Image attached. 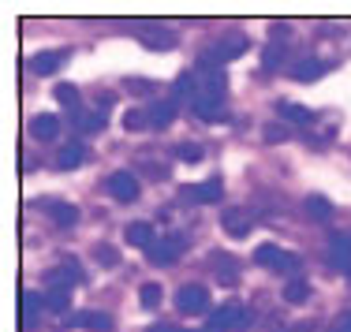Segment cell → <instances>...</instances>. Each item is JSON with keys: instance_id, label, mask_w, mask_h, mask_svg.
Segmentation results:
<instances>
[{"instance_id": "cell-8", "label": "cell", "mask_w": 351, "mask_h": 332, "mask_svg": "<svg viewBox=\"0 0 351 332\" xmlns=\"http://www.w3.org/2000/svg\"><path fill=\"white\" fill-rule=\"evenodd\" d=\"M64 325H79V329H90V332H112V318H108V314H97V310H82V314H68Z\"/></svg>"}, {"instance_id": "cell-18", "label": "cell", "mask_w": 351, "mask_h": 332, "mask_svg": "<svg viewBox=\"0 0 351 332\" xmlns=\"http://www.w3.org/2000/svg\"><path fill=\"white\" fill-rule=\"evenodd\" d=\"M172 120H176V97H169V101H157L154 109H149V127H169Z\"/></svg>"}, {"instance_id": "cell-3", "label": "cell", "mask_w": 351, "mask_h": 332, "mask_svg": "<svg viewBox=\"0 0 351 332\" xmlns=\"http://www.w3.org/2000/svg\"><path fill=\"white\" fill-rule=\"evenodd\" d=\"M243 53H247V41H239V38L217 41L213 49H206V53H202V64H198V68H224L228 60H236V56H243Z\"/></svg>"}, {"instance_id": "cell-10", "label": "cell", "mask_w": 351, "mask_h": 332, "mask_svg": "<svg viewBox=\"0 0 351 332\" xmlns=\"http://www.w3.org/2000/svg\"><path fill=\"white\" fill-rule=\"evenodd\" d=\"M30 135L41 138V142H53V138L60 135V116H53V112H38L34 120H30Z\"/></svg>"}, {"instance_id": "cell-11", "label": "cell", "mask_w": 351, "mask_h": 332, "mask_svg": "<svg viewBox=\"0 0 351 332\" xmlns=\"http://www.w3.org/2000/svg\"><path fill=\"white\" fill-rule=\"evenodd\" d=\"M329 258H332V265H337L340 272L351 277V235H332L329 239Z\"/></svg>"}, {"instance_id": "cell-25", "label": "cell", "mask_w": 351, "mask_h": 332, "mask_svg": "<svg viewBox=\"0 0 351 332\" xmlns=\"http://www.w3.org/2000/svg\"><path fill=\"white\" fill-rule=\"evenodd\" d=\"M123 127H128V131H146L149 127V112L128 109V112H123Z\"/></svg>"}, {"instance_id": "cell-26", "label": "cell", "mask_w": 351, "mask_h": 332, "mask_svg": "<svg viewBox=\"0 0 351 332\" xmlns=\"http://www.w3.org/2000/svg\"><path fill=\"white\" fill-rule=\"evenodd\" d=\"M53 97H56L60 105H68V109H75V105H79V90H75L71 82H60V86L53 90Z\"/></svg>"}, {"instance_id": "cell-19", "label": "cell", "mask_w": 351, "mask_h": 332, "mask_svg": "<svg viewBox=\"0 0 351 332\" xmlns=\"http://www.w3.org/2000/svg\"><path fill=\"white\" fill-rule=\"evenodd\" d=\"M49 213H53L56 228H75V220H79V209L68 205V202H53V205H49Z\"/></svg>"}, {"instance_id": "cell-24", "label": "cell", "mask_w": 351, "mask_h": 332, "mask_svg": "<svg viewBox=\"0 0 351 332\" xmlns=\"http://www.w3.org/2000/svg\"><path fill=\"white\" fill-rule=\"evenodd\" d=\"M68 303H71V292H68V288H49L45 306H49L53 314H64V310H68Z\"/></svg>"}, {"instance_id": "cell-34", "label": "cell", "mask_w": 351, "mask_h": 332, "mask_svg": "<svg viewBox=\"0 0 351 332\" xmlns=\"http://www.w3.org/2000/svg\"><path fill=\"white\" fill-rule=\"evenodd\" d=\"M265 142H288V127H265Z\"/></svg>"}, {"instance_id": "cell-31", "label": "cell", "mask_w": 351, "mask_h": 332, "mask_svg": "<svg viewBox=\"0 0 351 332\" xmlns=\"http://www.w3.org/2000/svg\"><path fill=\"white\" fill-rule=\"evenodd\" d=\"M142 45H146V49H172L176 38L172 34H146V38H142Z\"/></svg>"}, {"instance_id": "cell-30", "label": "cell", "mask_w": 351, "mask_h": 332, "mask_svg": "<svg viewBox=\"0 0 351 332\" xmlns=\"http://www.w3.org/2000/svg\"><path fill=\"white\" fill-rule=\"evenodd\" d=\"M280 60H284V41H273V45L262 53V68H269V71H273Z\"/></svg>"}, {"instance_id": "cell-28", "label": "cell", "mask_w": 351, "mask_h": 332, "mask_svg": "<svg viewBox=\"0 0 351 332\" xmlns=\"http://www.w3.org/2000/svg\"><path fill=\"white\" fill-rule=\"evenodd\" d=\"M79 127L86 131V135H97V131L105 127V112H86V116H79Z\"/></svg>"}, {"instance_id": "cell-6", "label": "cell", "mask_w": 351, "mask_h": 332, "mask_svg": "<svg viewBox=\"0 0 351 332\" xmlns=\"http://www.w3.org/2000/svg\"><path fill=\"white\" fill-rule=\"evenodd\" d=\"M191 112H195L198 120L213 123V120H221V116H224V101L217 94H202V90H198V94L191 97Z\"/></svg>"}, {"instance_id": "cell-1", "label": "cell", "mask_w": 351, "mask_h": 332, "mask_svg": "<svg viewBox=\"0 0 351 332\" xmlns=\"http://www.w3.org/2000/svg\"><path fill=\"white\" fill-rule=\"evenodd\" d=\"M247 325V306L243 303H224L221 310H213L210 318H206V332H232Z\"/></svg>"}, {"instance_id": "cell-33", "label": "cell", "mask_w": 351, "mask_h": 332, "mask_svg": "<svg viewBox=\"0 0 351 332\" xmlns=\"http://www.w3.org/2000/svg\"><path fill=\"white\" fill-rule=\"evenodd\" d=\"M187 90H195V75H191V71H183L180 79H176V97H183Z\"/></svg>"}, {"instance_id": "cell-21", "label": "cell", "mask_w": 351, "mask_h": 332, "mask_svg": "<svg viewBox=\"0 0 351 332\" xmlns=\"http://www.w3.org/2000/svg\"><path fill=\"white\" fill-rule=\"evenodd\" d=\"M41 306H45V295H38V292H27V295H23V325H27V329H34Z\"/></svg>"}, {"instance_id": "cell-4", "label": "cell", "mask_w": 351, "mask_h": 332, "mask_svg": "<svg viewBox=\"0 0 351 332\" xmlns=\"http://www.w3.org/2000/svg\"><path fill=\"white\" fill-rule=\"evenodd\" d=\"M254 261H258V265H269V269H277V272H295V269H299V258H295V254L280 251L277 243H262V246L254 251Z\"/></svg>"}, {"instance_id": "cell-15", "label": "cell", "mask_w": 351, "mask_h": 332, "mask_svg": "<svg viewBox=\"0 0 351 332\" xmlns=\"http://www.w3.org/2000/svg\"><path fill=\"white\" fill-rule=\"evenodd\" d=\"M82 161H86V146H82V142H71V146L60 149V157H56V168H60V172H71V168H79Z\"/></svg>"}, {"instance_id": "cell-13", "label": "cell", "mask_w": 351, "mask_h": 332, "mask_svg": "<svg viewBox=\"0 0 351 332\" xmlns=\"http://www.w3.org/2000/svg\"><path fill=\"white\" fill-rule=\"evenodd\" d=\"M123 239H128L131 246H142V251H149V246L157 243L154 228H149L146 220H135V224H128V228H123Z\"/></svg>"}, {"instance_id": "cell-12", "label": "cell", "mask_w": 351, "mask_h": 332, "mask_svg": "<svg viewBox=\"0 0 351 332\" xmlns=\"http://www.w3.org/2000/svg\"><path fill=\"white\" fill-rule=\"evenodd\" d=\"M64 60H68V53H64V49L38 53V56H30V71H34V75H53V71H60Z\"/></svg>"}, {"instance_id": "cell-22", "label": "cell", "mask_w": 351, "mask_h": 332, "mask_svg": "<svg viewBox=\"0 0 351 332\" xmlns=\"http://www.w3.org/2000/svg\"><path fill=\"white\" fill-rule=\"evenodd\" d=\"M306 217H311V220H317V224H329L332 220V205L329 202H325V198H306Z\"/></svg>"}, {"instance_id": "cell-20", "label": "cell", "mask_w": 351, "mask_h": 332, "mask_svg": "<svg viewBox=\"0 0 351 332\" xmlns=\"http://www.w3.org/2000/svg\"><path fill=\"white\" fill-rule=\"evenodd\" d=\"M284 298H288L291 306H299V303H306L311 298V284H306L303 277H291L288 284H284Z\"/></svg>"}, {"instance_id": "cell-14", "label": "cell", "mask_w": 351, "mask_h": 332, "mask_svg": "<svg viewBox=\"0 0 351 332\" xmlns=\"http://www.w3.org/2000/svg\"><path fill=\"white\" fill-rule=\"evenodd\" d=\"M221 224H224V231H228L232 239H243L247 231H250V217H247V209H228L221 217Z\"/></svg>"}, {"instance_id": "cell-7", "label": "cell", "mask_w": 351, "mask_h": 332, "mask_svg": "<svg viewBox=\"0 0 351 332\" xmlns=\"http://www.w3.org/2000/svg\"><path fill=\"white\" fill-rule=\"evenodd\" d=\"M180 251H183V235H169V239H161V243L149 246L146 258H149V265H172L176 258H180Z\"/></svg>"}, {"instance_id": "cell-9", "label": "cell", "mask_w": 351, "mask_h": 332, "mask_svg": "<svg viewBox=\"0 0 351 332\" xmlns=\"http://www.w3.org/2000/svg\"><path fill=\"white\" fill-rule=\"evenodd\" d=\"M221 194H224V183H221V176H213V179H206V183H195L191 190H183V198H187V202H202V205H210V202H221Z\"/></svg>"}, {"instance_id": "cell-35", "label": "cell", "mask_w": 351, "mask_h": 332, "mask_svg": "<svg viewBox=\"0 0 351 332\" xmlns=\"http://www.w3.org/2000/svg\"><path fill=\"white\" fill-rule=\"evenodd\" d=\"M337 332H351V310L344 314V318H340V325H337Z\"/></svg>"}, {"instance_id": "cell-2", "label": "cell", "mask_w": 351, "mask_h": 332, "mask_svg": "<svg viewBox=\"0 0 351 332\" xmlns=\"http://www.w3.org/2000/svg\"><path fill=\"white\" fill-rule=\"evenodd\" d=\"M176 310L180 314H210V292L202 284H183L176 292Z\"/></svg>"}, {"instance_id": "cell-23", "label": "cell", "mask_w": 351, "mask_h": 332, "mask_svg": "<svg viewBox=\"0 0 351 332\" xmlns=\"http://www.w3.org/2000/svg\"><path fill=\"white\" fill-rule=\"evenodd\" d=\"M277 112L284 116V120H291V123H311V120H314L311 109H303V105H291V101H280Z\"/></svg>"}, {"instance_id": "cell-16", "label": "cell", "mask_w": 351, "mask_h": 332, "mask_svg": "<svg viewBox=\"0 0 351 332\" xmlns=\"http://www.w3.org/2000/svg\"><path fill=\"white\" fill-rule=\"evenodd\" d=\"M329 71L322 60H299V64H291V79L295 82H314V79H322V75Z\"/></svg>"}, {"instance_id": "cell-29", "label": "cell", "mask_w": 351, "mask_h": 332, "mask_svg": "<svg viewBox=\"0 0 351 332\" xmlns=\"http://www.w3.org/2000/svg\"><path fill=\"white\" fill-rule=\"evenodd\" d=\"M176 157H180L183 164H198V161H202V146L183 142V146H176Z\"/></svg>"}, {"instance_id": "cell-5", "label": "cell", "mask_w": 351, "mask_h": 332, "mask_svg": "<svg viewBox=\"0 0 351 332\" xmlns=\"http://www.w3.org/2000/svg\"><path fill=\"white\" fill-rule=\"evenodd\" d=\"M105 187H108V194H112L116 202H135V198H138V176H135V172H128V168L112 172V176L105 179Z\"/></svg>"}, {"instance_id": "cell-17", "label": "cell", "mask_w": 351, "mask_h": 332, "mask_svg": "<svg viewBox=\"0 0 351 332\" xmlns=\"http://www.w3.org/2000/svg\"><path fill=\"white\" fill-rule=\"evenodd\" d=\"M224 86H228V75L224 68H202V94H224Z\"/></svg>"}, {"instance_id": "cell-36", "label": "cell", "mask_w": 351, "mask_h": 332, "mask_svg": "<svg viewBox=\"0 0 351 332\" xmlns=\"http://www.w3.org/2000/svg\"><path fill=\"white\" fill-rule=\"evenodd\" d=\"M172 332H195V329H172Z\"/></svg>"}, {"instance_id": "cell-27", "label": "cell", "mask_w": 351, "mask_h": 332, "mask_svg": "<svg viewBox=\"0 0 351 332\" xmlns=\"http://www.w3.org/2000/svg\"><path fill=\"white\" fill-rule=\"evenodd\" d=\"M138 298H142V306H146V310H157V306H161V284H142Z\"/></svg>"}, {"instance_id": "cell-32", "label": "cell", "mask_w": 351, "mask_h": 332, "mask_svg": "<svg viewBox=\"0 0 351 332\" xmlns=\"http://www.w3.org/2000/svg\"><path fill=\"white\" fill-rule=\"evenodd\" d=\"M94 258H97V265H116V261H120V254H116L112 251V246H97V251H94Z\"/></svg>"}]
</instances>
